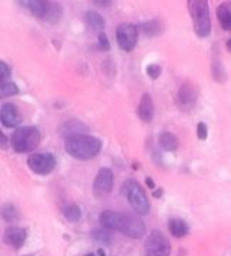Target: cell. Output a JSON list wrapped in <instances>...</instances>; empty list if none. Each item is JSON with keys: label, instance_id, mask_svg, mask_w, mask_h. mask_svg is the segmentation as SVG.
I'll use <instances>...</instances> for the list:
<instances>
[{"label": "cell", "instance_id": "obj_5", "mask_svg": "<svg viewBox=\"0 0 231 256\" xmlns=\"http://www.w3.org/2000/svg\"><path fill=\"white\" fill-rule=\"evenodd\" d=\"M121 191L126 195L131 208L139 215H147L150 212V201H148L147 195L136 180L133 178L126 180L121 186Z\"/></svg>", "mask_w": 231, "mask_h": 256}, {"label": "cell", "instance_id": "obj_15", "mask_svg": "<svg viewBox=\"0 0 231 256\" xmlns=\"http://www.w3.org/2000/svg\"><path fill=\"white\" fill-rule=\"evenodd\" d=\"M87 126L83 124L80 120H67L65 124L60 127V134L70 137V136H77V134H86Z\"/></svg>", "mask_w": 231, "mask_h": 256}, {"label": "cell", "instance_id": "obj_8", "mask_svg": "<svg viewBox=\"0 0 231 256\" xmlns=\"http://www.w3.org/2000/svg\"><path fill=\"white\" fill-rule=\"evenodd\" d=\"M139 26L131 23H121L116 30V40L123 52H133L139 40Z\"/></svg>", "mask_w": 231, "mask_h": 256}, {"label": "cell", "instance_id": "obj_9", "mask_svg": "<svg viewBox=\"0 0 231 256\" xmlns=\"http://www.w3.org/2000/svg\"><path fill=\"white\" fill-rule=\"evenodd\" d=\"M56 156L50 152H37L28 158V166L37 175L50 174L56 168Z\"/></svg>", "mask_w": 231, "mask_h": 256}, {"label": "cell", "instance_id": "obj_17", "mask_svg": "<svg viewBox=\"0 0 231 256\" xmlns=\"http://www.w3.org/2000/svg\"><path fill=\"white\" fill-rule=\"evenodd\" d=\"M218 23L225 32L231 30V2H224L217 8Z\"/></svg>", "mask_w": 231, "mask_h": 256}, {"label": "cell", "instance_id": "obj_19", "mask_svg": "<svg viewBox=\"0 0 231 256\" xmlns=\"http://www.w3.org/2000/svg\"><path fill=\"white\" fill-rule=\"evenodd\" d=\"M158 146H161L164 151L173 152V151H176L177 148H178V138L174 134L164 131V132H161L158 136Z\"/></svg>", "mask_w": 231, "mask_h": 256}, {"label": "cell", "instance_id": "obj_36", "mask_svg": "<svg viewBox=\"0 0 231 256\" xmlns=\"http://www.w3.org/2000/svg\"><path fill=\"white\" fill-rule=\"evenodd\" d=\"M25 256H33V255H25Z\"/></svg>", "mask_w": 231, "mask_h": 256}, {"label": "cell", "instance_id": "obj_27", "mask_svg": "<svg viewBox=\"0 0 231 256\" xmlns=\"http://www.w3.org/2000/svg\"><path fill=\"white\" fill-rule=\"evenodd\" d=\"M10 76H12V70H10L9 64L6 62H0V80L2 82H8Z\"/></svg>", "mask_w": 231, "mask_h": 256}, {"label": "cell", "instance_id": "obj_11", "mask_svg": "<svg viewBox=\"0 0 231 256\" xmlns=\"http://www.w3.org/2000/svg\"><path fill=\"white\" fill-rule=\"evenodd\" d=\"M198 97V92L191 82H183L181 87L178 88L176 96L177 104L181 110H191L195 106V101Z\"/></svg>", "mask_w": 231, "mask_h": 256}, {"label": "cell", "instance_id": "obj_21", "mask_svg": "<svg viewBox=\"0 0 231 256\" xmlns=\"http://www.w3.org/2000/svg\"><path fill=\"white\" fill-rule=\"evenodd\" d=\"M2 218H3V220H5V222H8V224L18 222L19 218H20L18 208H16L13 204L6 202V204L2 206Z\"/></svg>", "mask_w": 231, "mask_h": 256}, {"label": "cell", "instance_id": "obj_26", "mask_svg": "<svg viewBox=\"0 0 231 256\" xmlns=\"http://www.w3.org/2000/svg\"><path fill=\"white\" fill-rule=\"evenodd\" d=\"M163 72V68H161V66H158V64H148L147 67H146V73L147 76L151 78V80H156L160 77V74Z\"/></svg>", "mask_w": 231, "mask_h": 256}, {"label": "cell", "instance_id": "obj_28", "mask_svg": "<svg viewBox=\"0 0 231 256\" xmlns=\"http://www.w3.org/2000/svg\"><path fill=\"white\" fill-rule=\"evenodd\" d=\"M99 48L103 50V52H107L109 48H110V42H109V37L107 34L102 32V33H99Z\"/></svg>", "mask_w": 231, "mask_h": 256}, {"label": "cell", "instance_id": "obj_24", "mask_svg": "<svg viewBox=\"0 0 231 256\" xmlns=\"http://www.w3.org/2000/svg\"><path fill=\"white\" fill-rule=\"evenodd\" d=\"M16 94H19V87L15 82H2V86H0V96L2 97H10V96H16Z\"/></svg>", "mask_w": 231, "mask_h": 256}, {"label": "cell", "instance_id": "obj_14", "mask_svg": "<svg viewBox=\"0 0 231 256\" xmlns=\"http://www.w3.org/2000/svg\"><path fill=\"white\" fill-rule=\"evenodd\" d=\"M137 116L143 122H150L154 116V104H153V98L148 92H144L141 96L137 106Z\"/></svg>", "mask_w": 231, "mask_h": 256}, {"label": "cell", "instance_id": "obj_33", "mask_svg": "<svg viewBox=\"0 0 231 256\" xmlns=\"http://www.w3.org/2000/svg\"><path fill=\"white\" fill-rule=\"evenodd\" d=\"M2 148H6V137H5V134H2Z\"/></svg>", "mask_w": 231, "mask_h": 256}, {"label": "cell", "instance_id": "obj_30", "mask_svg": "<svg viewBox=\"0 0 231 256\" xmlns=\"http://www.w3.org/2000/svg\"><path fill=\"white\" fill-rule=\"evenodd\" d=\"M146 185H147L150 190H153V191L156 190V184H154V181H153L150 176H147V178H146Z\"/></svg>", "mask_w": 231, "mask_h": 256}, {"label": "cell", "instance_id": "obj_6", "mask_svg": "<svg viewBox=\"0 0 231 256\" xmlns=\"http://www.w3.org/2000/svg\"><path fill=\"white\" fill-rule=\"evenodd\" d=\"M40 142V132L36 127L16 128L12 134V146L19 154H26L36 150Z\"/></svg>", "mask_w": 231, "mask_h": 256}, {"label": "cell", "instance_id": "obj_20", "mask_svg": "<svg viewBox=\"0 0 231 256\" xmlns=\"http://www.w3.org/2000/svg\"><path fill=\"white\" fill-rule=\"evenodd\" d=\"M84 20H86L87 26L92 30H99L102 33V30L104 28V20H103V18L99 13H96L93 10H87L84 13Z\"/></svg>", "mask_w": 231, "mask_h": 256}, {"label": "cell", "instance_id": "obj_35", "mask_svg": "<svg viewBox=\"0 0 231 256\" xmlns=\"http://www.w3.org/2000/svg\"><path fill=\"white\" fill-rule=\"evenodd\" d=\"M86 256H96V255H94V254H87Z\"/></svg>", "mask_w": 231, "mask_h": 256}, {"label": "cell", "instance_id": "obj_23", "mask_svg": "<svg viewBox=\"0 0 231 256\" xmlns=\"http://www.w3.org/2000/svg\"><path fill=\"white\" fill-rule=\"evenodd\" d=\"M211 72H213V77L215 82H225V72L222 67L221 60L218 58L217 53H214L213 56V63H211Z\"/></svg>", "mask_w": 231, "mask_h": 256}, {"label": "cell", "instance_id": "obj_32", "mask_svg": "<svg viewBox=\"0 0 231 256\" xmlns=\"http://www.w3.org/2000/svg\"><path fill=\"white\" fill-rule=\"evenodd\" d=\"M110 3L111 2H100V0H96V2H94V4H102L103 8H104V6H109Z\"/></svg>", "mask_w": 231, "mask_h": 256}, {"label": "cell", "instance_id": "obj_29", "mask_svg": "<svg viewBox=\"0 0 231 256\" xmlns=\"http://www.w3.org/2000/svg\"><path fill=\"white\" fill-rule=\"evenodd\" d=\"M207 136H208L207 124H205V122H198V124H197V137H198V140L205 141V140H207Z\"/></svg>", "mask_w": 231, "mask_h": 256}, {"label": "cell", "instance_id": "obj_18", "mask_svg": "<svg viewBox=\"0 0 231 256\" xmlns=\"http://www.w3.org/2000/svg\"><path fill=\"white\" fill-rule=\"evenodd\" d=\"M168 230L174 238H184L188 234V225L181 218H171L168 220Z\"/></svg>", "mask_w": 231, "mask_h": 256}, {"label": "cell", "instance_id": "obj_3", "mask_svg": "<svg viewBox=\"0 0 231 256\" xmlns=\"http://www.w3.org/2000/svg\"><path fill=\"white\" fill-rule=\"evenodd\" d=\"M188 12L191 14L195 34L198 37H208L211 33V18L208 2L205 0H188Z\"/></svg>", "mask_w": 231, "mask_h": 256}, {"label": "cell", "instance_id": "obj_1", "mask_svg": "<svg viewBox=\"0 0 231 256\" xmlns=\"http://www.w3.org/2000/svg\"><path fill=\"white\" fill-rule=\"evenodd\" d=\"M100 225L107 230H119L126 236L131 239H140L146 234V225L139 216L124 214V212H114V210H103L99 216Z\"/></svg>", "mask_w": 231, "mask_h": 256}, {"label": "cell", "instance_id": "obj_31", "mask_svg": "<svg viewBox=\"0 0 231 256\" xmlns=\"http://www.w3.org/2000/svg\"><path fill=\"white\" fill-rule=\"evenodd\" d=\"M161 194H163V190H161V188H156V190L153 191V196H154V198H160Z\"/></svg>", "mask_w": 231, "mask_h": 256}, {"label": "cell", "instance_id": "obj_4", "mask_svg": "<svg viewBox=\"0 0 231 256\" xmlns=\"http://www.w3.org/2000/svg\"><path fill=\"white\" fill-rule=\"evenodd\" d=\"M25 9H28L33 16L39 20H46L49 23H57L63 16V8L57 2H46V0H28L19 2Z\"/></svg>", "mask_w": 231, "mask_h": 256}, {"label": "cell", "instance_id": "obj_25", "mask_svg": "<svg viewBox=\"0 0 231 256\" xmlns=\"http://www.w3.org/2000/svg\"><path fill=\"white\" fill-rule=\"evenodd\" d=\"M93 238L96 239L97 242H102V244H109L111 239V235L109 234L107 229H99V230H94L93 232Z\"/></svg>", "mask_w": 231, "mask_h": 256}, {"label": "cell", "instance_id": "obj_34", "mask_svg": "<svg viewBox=\"0 0 231 256\" xmlns=\"http://www.w3.org/2000/svg\"><path fill=\"white\" fill-rule=\"evenodd\" d=\"M225 47H227V50H228V52H230V53H231V38H230V40H228V42H227V44H225Z\"/></svg>", "mask_w": 231, "mask_h": 256}, {"label": "cell", "instance_id": "obj_13", "mask_svg": "<svg viewBox=\"0 0 231 256\" xmlns=\"http://www.w3.org/2000/svg\"><path fill=\"white\" fill-rule=\"evenodd\" d=\"M0 120H2V124L5 127L16 128L22 122V116H20V111H19V108L15 104L6 102V104L2 106Z\"/></svg>", "mask_w": 231, "mask_h": 256}, {"label": "cell", "instance_id": "obj_16", "mask_svg": "<svg viewBox=\"0 0 231 256\" xmlns=\"http://www.w3.org/2000/svg\"><path fill=\"white\" fill-rule=\"evenodd\" d=\"M139 30L144 34V36L156 37L163 33L164 26H163L161 20H158V18H151V20H148V22H143L139 26Z\"/></svg>", "mask_w": 231, "mask_h": 256}, {"label": "cell", "instance_id": "obj_10", "mask_svg": "<svg viewBox=\"0 0 231 256\" xmlns=\"http://www.w3.org/2000/svg\"><path fill=\"white\" fill-rule=\"evenodd\" d=\"M114 185V174L110 168H100L93 181V194L97 198L107 196Z\"/></svg>", "mask_w": 231, "mask_h": 256}, {"label": "cell", "instance_id": "obj_22", "mask_svg": "<svg viewBox=\"0 0 231 256\" xmlns=\"http://www.w3.org/2000/svg\"><path fill=\"white\" fill-rule=\"evenodd\" d=\"M63 215H65V218L69 222H79L80 218H82V210L76 205V204H67L63 206Z\"/></svg>", "mask_w": 231, "mask_h": 256}, {"label": "cell", "instance_id": "obj_2", "mask_svg": "<svg viewBox=\"0 0 231 256\" xmlns=\"http://www.w3.org/2000/svg\"><path fill=\"white\" fill-rule=\"evenodd\" d=\"M102 146V140L89 134H77L65 138V150L67 154L79 161H89L96 158L100 154Z\"/></svg>", "mask_w": 231, "mask_h": 256}, {"label": "cell", "instance_id": "obj_12", "mask_svg": "<svg viewBox=\"0 0 231 256\" xmlns=\"http://www.w3.org/2000/svg\"><path fill=\"white\" fill-rule=\"evenodd\" d=\"M26 238H28V230L18 225H10L3 232V242L16 250L25 245Z\"/></svg>", "mask_w": 231, "mask_h": 256}, {"label": "cell", "instance_id": "obj_7", "mask_svg": "<svg viewBox=\"0 0 231 256\" xmlns=\"http://www.w3.org/2000/svg\"><path fill=\"white\" fill-rule=\"evenodd\" d=\"M144 249L147 256H170L171 245L168 238L161 230L154 229L150 232V235L146 239Z\"/></svg>", "mask_w": 231, "mask_h": 256}]
</instances>
